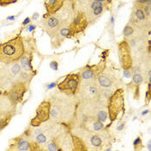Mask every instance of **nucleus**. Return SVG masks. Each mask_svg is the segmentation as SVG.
<instances>
[{
  "mask_svg": "<svg viewBox=\"0 0 151 151\" xmlns=\"http://www.w3.org/2000/svg\"><path fill=\"white\" fill-rule=\"evenodd\" d=\"M35 141L38 144H43V143H45V142L47 141V137L46 135H44L42 132H41V133H39L38 135L35 136Z\"/></svg>",
  "mask_w": 151,
  "mask_h": 151,
  "instance_id": "18",
  "label": "nucleus"
},
{
  "mask_svg": "<svg viewBox=\"0 0 151 151\" xmlns=\"http://www.w3.org/2000/svg\"><path fill=\"white\" fill-rule=\"evenodd\" d=\"M107 112L108 118L111 122L116 121L119 115L124 113L125 111V101H124V91L123 88H117L108 98L107 103Z\"/></svg>",
  "mask_w": 151,
  "mask_h": 151,
  "instance_id": "2",
  "label": "nucleus"
},
{
  "mask_svg": "<svg viewBox=\"0 0 151 151\" xmlns=\"http://www.w3.org/2000/svg\"><path fill=\"white\" fill-rule=\"evenodd\" d=\"M150 2H151V0H136L134 4L138 5H149Z\"/></svg>",
  "mask_w": 151,
  "mask_h": 151,
  "instance_id": "21",
  "label": "nucleus"
},
{
  "mask_svg": "<svg viewBox=\"0 0 151 151\" xmlns=\"http://www.w3.org/2000/svg\"><path fill=\"white\" fill-rule=\"evenodd\" d=\"M124 123H123V124H121V125L120 126H118V127H117V129L118 130H122L123 129H124Z\"/></svg>",
  "mask_w": 151,
  "mask_h": 151,
  "instance_id": "26",
  "label": "nucleus"
},
{
  "mask_svg": "<svg viewBox=\"0 0 151 151\" xmlns=\"http://www.w3.org/2000/svg\"><path fill=\"white\" fill-rule=\"evenodd\" d=\"M93 1H96V2H100V3H105L106 0H93Z\"/></svg>",
  "mask_w": 151,
  "mask_h": 151,
  "instance_id": "28",
  "label": "nucleus"
},
{
  "mask_svg": "<svg viewBox=\"0 0 151 151\" xmlns=\"http://www.w3.org/2000/svg\"><path fill=\"white\" fill-rule=\"evenodd\" d=\"M144 81V77L141 73H136L132 75V82L130 85L131 90L133 91V97L135 99H139L140 98V87Z\"/></svg>",
  "mask_w": 151,
  "mask_h": 151,
  "instance_id": "11",
  "label": "nucleus"
},
{
  "mask_svg": "<svg viewBox=\"0 0 151 151\" xmlns=\"http://www.w3.org/2000/svg\"><path fill=\"white\" fill-rule=\"evenodd\" d=\"M31 61H32V56L31 55H28L24 54L21 57V59L19 60V64H20L21 68H22L23 71L29 72V73H32L33 72Z\"/></svg>",
  "mask_w": 151,
  "mask_h": 151,
  "instance_id": "14",
  "label": "nucleus"
},
{
  "mask_svg": "<svg viewBox=\"0 0 151 151\" xmlns=\"http://www.w3.org/2000/svg\"><path fill=\"white\" fill-rule=\"evenodd\" d=\"M50 67H51L53 70L57 71V70H58V67H59L58 62H57L56 61H52L51 62H50Z\"/></svg>",
  "mask_w": 151,
  "mask_h": 151,
  "instance_id": "22",
  "label": "nucleus"
},
{
  "mask_svg": "<svg viewBox=\"0 0 151 151\" xmlns=\"http://www.w3.org/2000/svg\"><path fill=\"white\" fill-rule=\"evenodd\" d=\"M38 17H39V14H38L37 12H35V13L33 15L32 19H33V20H37V19H38Z\"/></svg>",
  "mask_w": 151,
  "mask_h": 151,
  "instance_id": "25",
  "label": "nucleus"
},
{
  "mask_svg": "<svg viewBox=\"0 0 151 151\" xmlns=\"http://www.w3.org/2000/svg\"><path fill=\"white\" fill-rule=\"evenodd\" d=\"M100 71L98 70V66L93 65V66H86L84 68H82L79 73L81 78V81L83 80L84 82H90V81H94L98 73Z\"/></svg>",
  "mask_w": 151,
  "mask_h": 151,
  "instance_id": "9",
  "label": "nucleus"
},
{
  "mask_svg": "<svg viewBox=\"0 0 151 151\" xmlns=\"http://www.w3.org/2000/svg\"><path fill=\"white\" fill-rule=\"evenodd\" d=\"M118 53L122 68L124 70H130V68L134 66V61L132 49L126 39L118 42Z\"/></svg>",
  "mask_w": 151,
  "mask_h": 151,
  "instance_id": "4",
  "label": "nucleus"
},
{
  "mask_svg": "<svg viewBox=\"0 0 151 151\" xmlns=\"http://www.w3.org/2000/svg\"><path fill=\"white\" fill-rule=\"evenodd\" d=\"M66 0H46L44 5L47 11V15L44 16V17L48 15L55 13L63 6Z\"/></svg>",
  "mask_w": 151,
  "mask_h": 151,
  "instance_id": "12",
  "label": "nucleus"
},
{
  "mask_svg": "<svg viewBox=\"0 0 151 151\" xmlns=\"http://www.w3.org/2000/svg\"><path fill=\"white\" fill-rule=\"evenodd\" d=\"M15 17H7V20H15Z\"/></svg>",
  "mask_w": 151,
  "mask_h": 151,
  "instance_id": "27",
  "label": "nucleus"
},
{
  "mask_svg": "<svg viewBox=\"0 0 151 151\" xmlns=\"http://www.w3.org/2000/svg\"><path fill=\"white\" fill-rule=\"evenodd\" d=\"M24 135L17 136L13 139V143L10 146L9 150H18V151H28L30 149V142L26 139Z\"/></svg>",
  "mask_w": 151,
  "mask_h": 151,
  "instance_id": "10",
  "label": "nucleus"
},
{
  "mask_svg": "<svg viewBox=\"0 0 151 151\" xmlns=\"http://www.w3.org/2000/svg\"><path fill=\"white\" fill-rule=\"evenodd\" d=\"M91 134V132H90ZM106 137V135L103 134H91L89 136V141L92 147H94L96 149H98V148H101L102 146H105V141H106V139L103 140V138Z\"/></svg>",
  "mask_w": 151,
  "mask_h": 151,
  "instance_id": "13",
  "label": "nucleus"
},
{
  "mask_svg": "<svg viewBox=\"0 0 151 151\" xmlns=\"http://www.w3.org/2000/svg\"><path fill=\"white\" fill-rule=\"evenodd\" d=\"M80 84L81 78L80 73H69L58 84L57 87L61 92L66 94L67 96H74L78 93Z\"/></svg>",
  "mask_w": 151,
  "mask_h": 151,
  "instance_id": "3",
  "label": "nucleus"
},
{
  "mask_svg": "<svg viewBox=\"0 0 151 151\" xmlns=\"http://www.w3.org/2000/svg\"><path fill=\"white\" fill-rule=\"evenodd\" d=\"M45 146H46L45 149L48 150V151H59V150H62L61 148H60V144L55 140H51L50 142H48Z\"/></svg>",
  "mask_w": 151,
  "mask_h": 151,
  "instance_id": "17",
  "label": "nucleus"
},
{
  "mask_svg": "<svg viewBox=\"0 0 151 151\" xmlns=\"http://www.w3.org/2000/svg\"><path fill=\"white\" fill-rule=\"evenodd\" d=\"M134 33H135V27L130 23H127L123 29V35L124 36V39H128L129 37L133 36Z\"/></svg>",
  "mask_w": 151,
  "mask_h": 151,
  "instance_id": "16",
  "label": "nucleus"
},
{
  "mask_svg": "<svg viewBox=\"0 0 151 151\" xmlns=\"http://www.w3.org/2000/svg\"><path fill=\"white\" fill-rule=\"evenodd\" d=\"M35 29V25H29V26H28V27H27V30H28V31H29V32L33 31Z\"/></svg>",
  "mask_w": 151,
  "mask_h": 151,
  "instance_id": "24",
  "label": "nucleus"
},
{
  "mask_svg": "<svg viewBox=\"0 0 151 151\" xmlns=\"http://www.w3.org/2000/svg\"><path fill=\"white\" fill-rule=\"evenodd\" d=\"M68 24H67L63 19L55 12L45 17V20L42 23V29L43 31L47 34V35L52 37L62 26Z\"/></svg>",
  "mask_w": 151,
  "mask_h": 151,
  "instance_id": "5",
  "label": "nucleus"
},
{
  "mask_svg": "<svg viewBox=\"0 0 151 151\" xmlns=\"http://www.w3.org/2000/svg\"><path fill=\"white\" fill-rule=\"evenodd\" d=\"M27 85L25 82H23L21 80H17L15 82L11 88L7 92V98L11 100L12 104H18L22 102V100L27 92Z\"/></svg>",
  "mask_w": 151,
  "mask_h": 151,
  "instance_id": "7",
  "label": "nucleus"
},
{
  "mask_svg": "<svg viewBox=\"0 0 151 151\" xmlns=\"http://www.w3.org/2000/svg\"><path fill=\"white\" fill-rule=\"evenodd\" d=\"M133 147H134V149L135 150H141L142 148H143V145H142V138L140 136H137L134 142H133Z\"/></svg>",
  "mask_w": 151,
  "mask_h": 151,
  "instance_id": "19",
  "label": "nucleus"
},
{
  "mask_svg": "<svg viewBox=\"0 0 151 151\" xmlns=\"http://www.w3.org/2000/svg\"><path fill=\"white\" fill-rule=\"evenodd\" d=\"M17 0H0V5L1 6H6L9 5H11L13 3H16Z\"/></svg>",
  "mask_w": 151,
  "mask_h": 151,
  "instance_id": "20",
  "label": "nucleus"
},
{
  "mask_svg": "<svg viewBox=\"0 0 151 151\" xmlns=\"http://www.w3.org/2000/svg\"><path fill=\"white\" fill-rule=\"evenodd\" d=\"M29 23H30V18H29V17H26V18L23 20V22L22 23V25L24 26V25H27V24Z\"/></svg>",
  "mask_w": 151,
  "mask_h": 151,
  "instance_id": "23",
  "label": "nucleus"
},
{
  "mask_svg": "<svg viewBox=\"0 0 151 151\" xmlns=\"http://www.w3.org/2000/svg\"><path fill=\"white\" fill-rule=\"evenodd\" d=\"M51 106L52 104L50 100H44L42 101L36 109V114L34 118L30 121V125L32 127L37 128L41 124L48 121L50 118V114H51Z\"/></svg>",
  "mask_w": 151,
  "mask_h": 151,
  "instance_id": "6",
  "label": "nucleus"
},
{
  "mask_svg": "<svg viewBox=\"0 0 151 151\" xmlns=\"http://www.w3.org/2000/svg\"><path fill=\"white\" fill-rule=\"evenodd\" d=\"M71 37V28L70 24L69 25H65L62 26L51 38V47L54 49L59 48L63 41Z\"/></svg>",
  "mask_w": 151,
  "mask_h": 151,
  "instance_id": "8",
  "label": "nucleus"
},
{
  "mask_svg": "<svg viewBox=\"0 0 151 151\" xmlns=\"http://www.w3.org/2000/svg\"><path fill=\"white\" fill-rule=\"evenodd\" d=\"M24 54V44L20 35L0 44V62L2 63L12 64L17 62Z\"/></svg>",
  "mask_w": 151,
  "mask_h": 151,
  "instance_id": "1",
  "label": "nucleus"
},
{
  "mask_svg": "<svg viewBox=\"0 0 151 151\" xmlns=\"http://www.w3.org/2000/svg\"><path fill=\"white\" fill-rule=\"evenodd\" d=\"M72 142L74 146V150H88L86 148V145L83 142V140L77 136H72Z\"/></svg>",
  "mask_w": 151,
  "mask_h": 151,
  "instance_id": "15",
  "label": "nucleus"
}]
</instances>
